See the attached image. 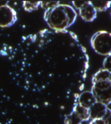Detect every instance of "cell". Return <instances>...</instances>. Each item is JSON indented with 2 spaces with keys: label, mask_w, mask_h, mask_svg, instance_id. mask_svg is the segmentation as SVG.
Here are the masks:
<instances>
[{
  "label": "cell",
  "mask_w": 111,
  "mask_h": 124,
  "mask_svg": "<svg viewBox=\"0 0 111 124\" xmlns=\"http://www.w3.org/2000/svg\"><path fill=\"white\" fill-rule=\"evenodd\" d=\"M77 14L71 5L60 3L45 10L43 19L53 31L67 30L76 20Z\"/></svg>",
  "instance_id": "1"
},
{
  "label": "cell",
  "mask_w": 111,
  "mask_h": 124,
  "mask_svg": "<svg viewBox=\"0 0 111 124\" xmlns=\"http://www.w3.org/2000/svg\"><path fill=\"white\" fill-rule=\"evenodd\" d=\"M111 71L101 69L94 74L92 78L91 92L96 101L108 106L111 99Z\"/></svg>",
  "instance_id": "2"
},
{
  "label": "cell",
  "mask_w": 111,
  "mask_h": 124,
  "mask_svg": "<svg viewBox=\"0 0 111 124\" xmlns=\"http://www.w3.org/2000/svg\"><path fill=\"white\" fill-rule=\"evenodd\" d=\"M90 45L98 54L106 56L111 55V33L105 30L96 32L91 37Z\"/></svg>",
  "instance_id": "3"
},
{
  "label": "cell",
  "mask_w": 111,
  "mask_h": 124,
  "mask_svg": "<svg viewBox=\"0 0 111 124\" xmlns=\"http://www.w3.org/2000/svg\"><path fill=\"white\" fill-rule=\"evenodd\" d=\"M72 4L76 9L79 10V15L85 22H92L96 20L97 11L91 1H73Z\"/></svg>",
  "instance_id": "4"
},
{
  "label": "cell",
  "mask_w": 111,
  "mask_h": 124,
  "mask_svg": "<svg viewBox=\"0 0 111 124\" xmlns=\"http://www.w3.org/2000/svg\"><path fill=\"white\" fill-rule=\"evenodd\" d=\"M8 1L0 5V27L8 28L13 26L18 21L17 13L15 9L8 5Z\"/></svg>",
  "instance_id": "5"
},
{
  "label": "cell",
  "mask_w": 111,
  "mask_h": 124,
  "mask_svg": "<svg viewBox=\"0 0 111 124\" xmlns=\"http://www.w3.org/2000/svg\"><path fill=\"white\" fill-rule=\"evenodd\" d=\"M108 109L106 105L96 101L89 109L90 119H102L105 115Z\"/></svg>",
  "instance_id": "6"
},
{
  "label": "cell",
  "mask_w": 111,
  "mask_h": 124,
  "mask_svg": "<svg viewBox=\"0 0 111 124\" xmlns=\"http://www.w3.org/2000/svg\"><path fill=\"white\" fill-rule=\"evenodd\" d=\"M75 96L78 104L86 108H89L96 102L91 91H85L80 94L76 93Z\"/></svg>",
  "instance_id": "7"
},
{
  "label": "cell",
  "mask_w": 111,
  "mask_h": 124,
  "mask_svg": "<svg viewBox=\"0 0 111 124\" xmlns=\"http://www.w3.org/2000/svg\"><path fill=\"white\" fill-rule=\"evenodd\" d=\"M73 111L80 117L83 121H88L90 119L89 109L81 106L77 102L73 108Z\"/></svg>",
  "instance_id": "8"
},
{
  "label": "cell",
  "mask_w": 111,
  "mask_h": 124,
  "mask_svg": "<svg viewBox=\"0 0 111 124\" xmlns=\"http://www.w3.org/2000/svg\"><path fill=\"white\" fill-rule=\"evenodd\" d=\"M97 12H104L109 9L111 6V1L107 0H93L91 1Z\"/></svg>",
  "instance_id": "9"
},
{
  "label": "cell",
  "mask_w": 111,
  "mask_h": 124,
  "mask_svg": "<svg viewBox=\"0 0 111 124\" xmlns=\"http://www.w3.org/2000/svg\"><path fill=\"white\" fill-rule=\"evenodd\" d=\"M23 8L25 11L28 12H32L38 10L40 6L41 1H23Z\"/></svg>",
  "instance_id": "10"
},
{
  "label": "cell",
  "mask_w": 111,
  "mask_h": 124,
  "mask_svg": "<svg viewBox=\"0 0 111 124\" xmlns=\"http://www.w3.org/2000/svg\"><path fill=\"white\" fill-rule=\"evenodd\" d=\"M82 122L80 117L73 111L65 118L64 124H81Z\"/></svg>",
  "instance_id": "11"
},
{
  "label": "cell",
  "mask_w": 111,
  "mask_h": 124,
  "mask_svg": "<svg viewBox=\"0 0 111 124\" xmlns=\"http://www.w3.org/2000/svg\"><path fill=\"white\" fill-rule=\"evenodd\" d=\"M60 3V1H41L40 6L41 8L45 10Z\"/></svg>",
  "instance_id": "12"
},
{
  "label": "cell",
  "mask_w": 111,
  "mask_h": 124,
  "mask_svg": "<svg viewBox=\"0 0 111 124\" xmlns=\"http://www.w3.org/2000/svg\"><path fill=\"white\" fill-rule=\"evenodd\" d=\"M111 55L107 56L105 58L103 62V66L104 68L108 70L111 71Z\"/></svg>",
  "instance_id": "13"
},
{
  "label": "cell",
  "mask_w": 111,
  "mask_h": 124,
  "mask_svg": "<svg viewBox=\"0 0 111 124\" xmlns=\"http://www.w3.org/2000/svg\"><path fill=\"white\" fill-rule=\"evenodd\" d=\"M89 124H105L103 119L92 120Z\"/></svg>",
  "instance_id": "14"
}]
</instances>
